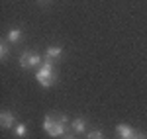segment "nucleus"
<instances>
[{
	"mask_svg": "<svg viewBox=\"0 0 147 139\" xmlns=\"http://www.w3.org/2000/svg\"><path fill=\"white\" fill-rule=\"evenodd\" d=\"M37 2H41V4H43V2H49V0H37Z\"/></svg>",
	"mask_w": 147,
	"mask_h": 139,
	"instance_id": "14",
	"label": "nucleus"
},
{
	"mask_svg": "<svg viewBox=\"0 0 147 139\" xmlns=\"http://www.w3.org/2000/svg\"><path fill=\"white\" fill-rule=\"evenodd\" d=\"M41 63L43 61H41V57L35 51H24L20 55V67H24V69H34V67L41 65Z\"/></svg>",
	"mask_w": 147,
	"mask_h": 139,
	"instance_id": "3",
	"label": "nucleus"
},
{
	"mask_svg": "<svg viewBox=\"0 0 147 139\" xmlns=\"http://www.w3.org/2000/svg\"><path fill=\"white\" fill-rule=\"evenodd\" d=\"M63 139H75V137H73V135H65Z\"/></svg>",
	"mask_w": 147,
	"mask_h": 139,
	"instance_id": "13",
	"label": "nucleus"
},
{
	"mask_svg": "<svg viewBox=\"0 0 147 139\" xmlns=\"http://www.w3.org/2000/svg\"><path fill=\"white\" fill-rule=\"evenodd\" d=\"M47 59H51V61H53V59H59L61 57V55H63V49H61V47H57V45H53V47H47Z\"/></svg>",
	"mask_w": 147,
	"mask_h": 139,
	"instance_id": "7",
	"label": "nucleus"
},
{
	"mask_svg": "<svg viewBox=\"0 0 147 139\" xmlns=\"http://www.w3.org/2000/svg\"><path fill=\"white\" fill-rule=\"evenodd\" d=\"M0 124H2V128H4V129H10L12 126H14V114L8 112V110L2 112V114H0Z\"/></svg>",
	"mask_w": 147,
	"mask_h": 139,
	"instance_id": "5",
	"label": "nucleus"
},
{
	"mask_svg": "<svg viewBox=\"0 0 147 139\" xmlns=\"http://www.w3.org/2000/svg\"><path fill=\"white\" fill-rule=\"evenodd\" d=\"M8 55H10V47H8L6 41H2V43H0V59H2V61H6Z\"/></svg>",
	"mask_w": 147,
	"mask_h": 139,
	"instance_id": "10",
	"label": "nucleus"
},
{
	"mask_svg": "<svg viewBox=\"0 0 147 139\" xmlns=\"http://www.w3.org/2000/svg\"><path fill=\"white\" fill-rule=\"evenodd\" d=\"M71 129H73L75 133H84V129H86V122H84L82 118H77V120H73Z\"/></svg>",
	"mask_w": 147,
	"mask_h": 139,
	"instance_id": "6",
	"label": "nucleus"
},
{
	"mask_svg": "<svg viewBox=\"0 0 147 139\" xmlns=\"http://www.w3.org/2000/svg\"><path fill=\"white\" fill-rule=\"evenodd\" d=\"M8 39L10 41H20L22 39V30H18V28H14V30H10V34H8Z\"/></svg>",
	"mask_w": 147,
	"mask_h": 139,
	"instance_id": "8",
	"label": "nucleus"
},
{
	"mask_svg": "<svg viewBox=\"0 0 147 139\" xmlns=\"http://www.w3.org/2000/svg\"><path fill=\"white\" fill-rule=\"evenodd\" d=\"M116 131H118V135L122 139H136L137 131L134 128H129V126H125V124H120L118 128H116Z\"/></svg>",
	"mask_w": 147,
	"mask_h": 139,
	"instance_id": "4",
	"label": "nucleus"
},
{
	"mask_svg": "<svg viewBox=\"0 0 147 139\" xmlns=\"http://www.w3.org/2000/svg\"><path fill=\"white\" fill-rule=\"evenodd\" d=\"M67 124H69L67 116H49L47 114L45 120H43V129L51 137H63L65 129H67Z\"/></svg>",
	"mask_w": 147,
	"mask_h": 139,
	"instance_id": "1",
	"label": "nucleus"
},
{
	"mask_svg": "<svg viewBox=\"0 0 147 139\" xmlns=\"http://www.w3.org/2000/svg\"><path fill=\"white\" fill-rule=\"evenodd\" d=\"M136 139H147L145 135H143V133H139V131H137V135H136Z\"/></svg>",
	"mask_w": 147,
	"mask_h": 139,
	"instance_id": "12",
	"label": "nucleus"
},
{
	"mask_svg": "<svg viewBox=\"0 0 147 139\" xmlns=\"http://www.w3.org/2000/svg\"><path fill=\"white\" fill-rule=\"evenodd\" d=\"M35 79H37V82H39L41 86H45V88H49V86L55 82V71H53L51 59H45V61L39 65V71L35 73Z\"/></svg>",
	"mask_w": 147,
	"mask_h": 139,
	"instance_id": "2",
	"label": "nucleus"
},
{
	"mask_svg": "<svg viewBox=\"0 0 147 139\" xmlns=\"http://www.w3.org/2000/svg\"><path fill=\"white\" fill-rule=\"evenodd\" d=\"M26 133H28V128H26V126H24V124H18V126H16V128H14V135H16V137H26Z\"/></svg>",
	"mask_w": 147,
	"mask_h": 139,
	"instance_id": "9",
	"label": "nucleus"
},
{
	"mask_svg": "<svg viewBox=\"0 0 147 139\" xmlns=\"http://www.w3.org/2000/svg\"><path fill=\"white\" fill-rule=\"evenodd\" d=\"M86 139H104V137H102V131H90L86 135Z\"/></svg>",
	"mask_w": 147,
	"mask_h": 139,
	"instance_id": "11",
	"label": "nucleus"
}]
</instances>
